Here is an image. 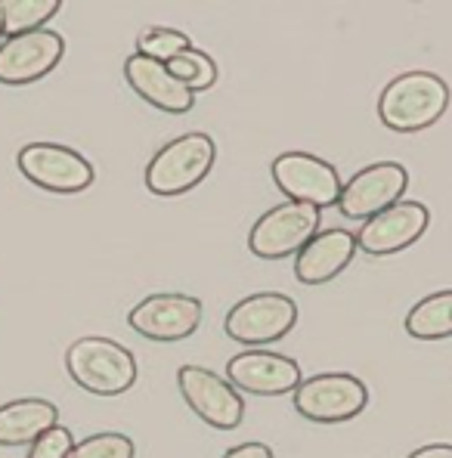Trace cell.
<instances>
[{
  "label": "cell",
  "mask_w": 452,
  "mask_h": 458,
  "mask_svg": "<svg viewBox=\"0 0 452 458\" xmlns=\"http://www.w3.org/2000/svg\"><path fill=\"white\" fill-rule=\"evenodd\" d=\"M72 449H75L72 430L56 424V428H50L47 434H40L38 440L31 443L25 458H72Z\"/></svg>",
  "instance_id": "cell-23"
},
{
  "label": "cell",
  "mask_w": 452,
  "mask_h": 458,
  "mask_svg": "<svg viewBox=\"0 0 452 458\" xmlns=\"http://www.w3.org/2000/svg\"><path fill=\"white\" fill-rule=\"evenodd\" d=\"M189 38L180 29H167V25H149L146 31H140L137 38V53L140 56L158 59V63H171L174 56H180L189 50Z\"/></svg>",
  "instance_id": "cell-21"
},
{
  "label": "cell",
  "mask_w": 452,
  "mask_h": 458,
  "mask_svg": "<svg viewBox=\"0 0 452 458\" xmlns=\"http://www.w3.org/2000/svg\"><path fill=\"white\" fill-rule=\"evenodd\" d=\"M214 158H217V146L208 133L192 131L183 137H174L146 165V190L161 195V199L183 195L211 174Z\"/></svg>",
  "instance_id": "cell-3"
},
{
  "label": "cell",
  "mask_w": 452,
  "mask_h": 458,
  "mask_svg": "<svg viewBox=\"0 0 452 458\" xmlns=\"http://www.w3.org/2000/svg\"><path fill=\"white\" fill-rule=\"evenodd\" d=\"M406 335L415 341L452 338V288L422 298L406 313Z\"/></svg>",
  "instance_id": "cell-18"
},
{
  "label": "cell",
  "mask_w": 452,
  "mask_h": 458,
  "mask_svg": "<svg viewBox=\"0 0 452 458\" xmlns=\"http://www.w3.org/2000/svg\"><path fill=\"white\" fill-rule=\"evenodd\" d=\"M16 165L29 183L56 195H78L93 186V165L81 152L59 143H29L16 155Z\"/></svg>",
  "instance_id": "cell-7"
},
{
  "label": "cell",
  "mask_w": 452,
  "mask_h": 458,
  "mask_svg": "<svg viewBox=\"0 0 452 458\" xmlns=\"http://www.w3.org/2000/svg\"><path fill=\"white\" fill-rule=\"evenodd\" d=\"M226 381L242 394L282 396L301 384V366L273 350H242L226 362Z\"/></svg>",
  "instance_id": "cell-14"
},
{
  "label": "cell",
  "mask_w": 452,
  "mask_h": 458,
  "mask_svg": "<svg viewBox=\"0 0 452 458\" xmlns=\"http://www.w3.org/2000/svg\"><path fill=\"white\" fill-rule=\"evenodd\" d=\"M65 56V40L53 29L4 38L0 44V84L22 87L47 78Z\"/></svg>",
  "instance_id": "cell-13"
},
{
  "label": "cell",
  "mask_w": 452,
  "mask_h": 458,
  "mask_svg": "<svg viewBox=\"0 0 452 458\" xmlns=\"http://www.w3.org/2000/svg\"><path fill=\"white\" fill-rule=\"evenodd\" d=\"M320 233V211L298 201H282L260 214L248 233V251L260 260H282L298 254Z\"/></svg>",
  "instance_id": "cell-6"
},
{
  "label": "cell",
  "mask_w": 452,
  "mask_h": 458,
  "mask_svg": "<svg viewBox=\"0 0 452 458\" xmlns=\"http://www.w3.org/2000/svg\"><path fill=\"white\" fill-rule=\"evenodd\" d=\"M177 384H180V394H183L186 406L192 409L208 428L233 430L242 424L245 400H242V394L224 378V375L211 372V369H205V366H180Z\"/></svg>",
  "instance_id": "cell-10"
},
{
  "label": "cell",
  "mask_w": 452,
  "mask_h": 458,
  "mask_svg": "<svg viewBox=\"0 0 452 458\" xmlns=\"http://www.w3.org/2000/svg\"><path fill=\"white\" fill-rule=\"evenodd\" d=\"M167 69H171V75L177 78L192 97L208 90V87H214V81H217V65H214V59L208 56V53L195 50V47H189L180 56H174L171 63H167Z\"/></svg>",
  "instance_id": "cell-20"
},
{
  "label": "cell",
  "mask_w": 452,
  "mask_h": 458,
  "mask_svg": "<svg viewBox=\"0 0 452 458\" xmlns=\"http://www.w3.org/2000/svg\"><path fill=\"white\" fill-rule=\"evenodd\" d=\"M4 38H6L4 35V19H0V44H4Z\"/></svg>",
  "instance_id": "cell-26"
},
{
  "label": "cell",
  "mask_w": 452,
  "mask_h": 458,
  "mask_svg": "<svg viewBox=\"0 0 452 458\" xmlns=\"http://www.w3.org/2000/svg\"><path fill=\"white\" fill-rule=\"evenodd\" d=\"M59 0H0V19H4V35H29L50 22L59 13Z\"/></svg>",
  "instance_id": "cell-19"
},
{
  "label": "cell",
  "mask_w": 452,
  "mask_h": 458,
  "mask_svg": "<svg viewBox=\"0 0 452 458\" xmlns=\"http://www.w3.org/2000/svg\"><path fill=\"white\" fill-rule=\"evenodd\" d=\"M137 455V446L127 434H118V430H103V434H93L87 440L75 443L72 449V458H133Z\"/></svg>",
  "instance_id": "cell-22"
},
{
  "label": "cell",
  "mask_w": 452,
  "mask_h": 458,
  "mask_svg": "<svg viewBox=\"0 0 452 458\" xmlns=\"http://www.w3.org/2000/svg\"><path fill=\"white\" fill-rule=\"evenodd\" d=\"M356 258V233L350 229H322L294 254V279L301 285H326L341 276Z\"/></svg>",
  "instance_id": "cell-15"
},
{
  "label": "cell",
  "mask_w": 452,
  "mask_h": 458,
  "mask_svg": "<svg viewBox=\"0 0 452 458\" xmlns=\"http://www.w3.org/2000/svg\"><path fill=\"white\" fill-rule=\"evenodd\" d=\"M406 458H452V443H428V446L415 449Z\"/></svg>",
  "instance_id": "cell-25"
},
{
  "label": "cell",
  "mask_w": 452,
  "mask_h": 458,
  "mask_svg": "<svg viewBox=\"0 0 452 458\" xmlns=\"http://www.w3.org/2000/svg\"><path fill=\"white\" fill-rule=\"evenodd\" d=\"M201 313H205L201 301L192 298V294L161 292L140 301L127 313V326L137 335H143L146 341L174 344L195 335V328L201 326Z\"/></svg>",
  "instance_id": "cell-11"
},
{
  "label": "cell",
  "mask_w": 452,
  "mask_h": 458,
  "mask_svg": "<svg viewBox=\"0 0 452 458\" xmlns=\"http://www.w3.org/2000/svg\"><path fill=\"white\" fill-rule=\"evenodd\" d=\"M294 409L313 424H344L369 406V390L350 372H320L294 387Z\"/></svg>",
  "instance_id": "cell-4"
},
{
  "label": "cell",
  "mask_w": 452,
  "mask_h": 458,
  "mask_svg": "<svg viewBox=\"0 0 452 458\" xmlns=\"http://www.w3.org/2000/svg\"><path fill=\"white\" fill-rule=\"evenodd\" d=\"M124 78H127V84H131V90L158 112L186 114L195 106L192 93L171 75L167 63H158V59L131 53L124 63Z\"/></svg>",
  "instance_id": "cell-16"
},
{
  "label": "cell",
  "mask_w": 452,
  "mask_h": 458,
  "mask_svg": "<svg viewBox=\"0 0 452 458\" xmlns=\"http://www.w3.org/2000/svg\"><path fill=\"white\" fill-rule=\"evenodd\" d=\"M65 369L81 390L97 396H121L137 384V360L124 344L87 335L65 350Z\"/></svg>",
  "instance_id": "cell-2"
},
{
  "label": "cell",
  "mask_w": 452,
  "mask_h": 458,
  "mask_svg": "<svg viewBox=\"0 0 452 458\" xmlns=\"http://www.w3.org/2000/svg\"><path fill=\"white\" fill-rule=\"evenodd\" d=\"M224 458H273V449L267 443H239Z\"/></svg>",
  "instance_id": "cell-24"
},
{
  "label": "cell",
  "mask_w": 452,
  "mask_h": 458,
  "mask_svg": "<svg viewBox=\"0 0 452 458\" xmlns=\"http://www.w3.org/2000/svg\"><path fill=\"white\" fill-rule=\"evenodd\" d=\"M409 190V171L397 161H378L356 171L347 183H341L338 211L350 220H369L403 201Z\"/></svg>",
  "instance_id": "cell-9"
},
{
  "label": "cell",
  "mask_w": 452,
  "mask_h": 458,
  "mask_svg": "<svg viewBox=\"0 0 452 458\" xmlns=\"http://www.w3.org/2000/svg\"><path fill=\"white\" fill-rule=\"evenodd\" d=\"M59 424V409L40 396H22L0 406V446H31L40 434Z\"/></svg>",
  "instance_id": "cell-17"
},
{
  "label": "cell",
  "mask_w": 452,
  "mask_h": 458,
  "mask_svg": "<svg viewBox=\"0 0 452 458\" xmlns=\"http://www.w3.org/2000/svg\"><path fill=\"white\" fill-rule=\"evenodd\" d=\"M449 109V84L434 72L397 75L378 97V118L397 133H415L437 124Z\"/></svg>",
  "instance_id": "cell-1"
},
{
  "label": "cell",
  "mask_w": 452,
  "mask_h": 458,
  "mask_svg": "<svg viewBox=\"0 0 452 458\" xmlns=\"http://www.w3.org/2000/svg\"><path fill=\"white\" fill-rule=\"evenodd\" d=\"M298 322V304L288 294L279 292H258L242 298L226 313V335L245 347H264L286 338Z\"/></svg>",
  "instance_id": "cell-5"
},
{
  "label": "cell",
  "mask_w": 452,
  "mask_h": 458,
  "mask_svg": "<svg viewBox=\"0 0 452 458\" xmlns=\"http://www.w3.org/2000/svg\"><path fill=\"white\" fill-rule=\"evenodd\" d=\"M431 226V211L422 201H397L388 211L362 220L356 229V248L369 258H388L413 248Z\"/></svg>",
  "instance_id": "cell-12"
},
{
  "label": "cell",
  "mask_w": 452,
  "mask_h": 458,
  "mask_svg": "<svg viewBox=\"0 0 452 458\" xmlns=\"http://www.w3.org/2000/svg\"><path fill=\"white\" fill-rule=\"evenodd\" d=\"M276 190L286 195L288 201L310 205L316 211L328 205H338L341 195V177L332 161L320 158L310 152H282L269 167Z\"/></svg>",
  "instance_id": "cell-8"
}]
</instances>
